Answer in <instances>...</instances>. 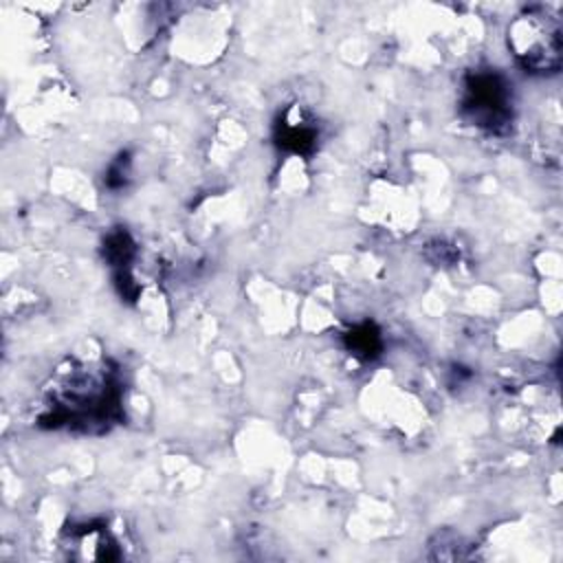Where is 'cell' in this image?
Listing matches in <instances>:
<instances>
[{"mask_svg": "<svg viewBox=\"0 0 563 563\" xmlns=\"http://www.w3.org/2000/svg\"><path fill=\"white\" fill-rule=\"evenodd\" d=\"M464 106L473 114V121L486 128H499L510 117L508 90L495 75L475 77Z\"/></svg>", "mask_w": 563, "mask_h": 563, "instance_id": "obj_2", "label": "cell"}, {"mask_svg": "<svg viewBox=\"0 0 563 563\" xmlns=\"http://www.w3.org/2000/svg\"><path fill=\"white\" fill-rule=\"evenodd\" d=\"M508 44L517 62L534 75L561 68V20L548 7H532L508 29Z\"/></svg>", "mask_w": 563, "mask_h": 563, "instance_id": "obj_1", "label": "cell"}]
</instances>
